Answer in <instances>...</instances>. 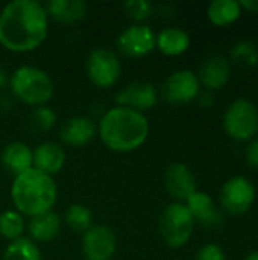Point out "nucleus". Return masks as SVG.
Masks as SVG:
<instances>
[{
	"label": "nucleus",
	"mask_w": 258,
	"mask_h": 260,
	"mask_svg": "<svg viewBox=\"0 0 258 260\" xmlns=\"http://www.w3.org/2000/svg\"><path fill=\"white\" fill-rule=\"evenodd\" d=\"M97 136V123L88 116H71L59 129V139L71 148H84Z\"/></svg>",
	"instance_id": "nucleus-14"
},
{
	"label": "nucleus",
	"mask_w": 258,
	"mask_h": 260,
	"mask_svg": "<svg viewBox=\"0 0 258 260\" xmlns=\"http://www.w3.org/2000/svg\"><path fill=\"white\" fill-rule=\"evenodd\" d=\"M231 59L243 67H255L258 66V47L248 40L239 41L231 50Z\"/></svg>",
	"instance_id": "nucleus-27"
},
{
	"label": "nucleus",
	"mask_w": 258,
	"mask_h": 260,
	"mask_svg": "<svg viewBox=\"0 0 258 260\" xmlns=\"http://www.w3.org/2000/svg\"><path fill=\"white\" fill-rule=\"evenodd\" d=\"M81 248L85 260H111L117 251V236L108 225H93L82 235Z\"/></svg>",
	"instance_id": "nucleus-11"
},
{
	"label": "nucleus",
	"mask_w": 258,
	"mask_h": 260,
	"mask_svg": "<svg viewBox=\"0 0 258 260\" xmlns=\"http://www.w3.org/2000/svg\"><path fill=\"white\" fill-rule=\"evenodd\" d=\"M154 29L144 23L126 26L117 37V49L128 58H144L155 50Z\"/></svg>",
	"instance_id": "nucleus-10"
},
{
	"label": "nucleus",
	"mask_w": 258,
	"mask_h": 260,
	"mask_svg": "<svg viewBox=\"0 0 258 260\" xmlns=\"http://www.w3.org/2000/svg\"><path fill=\"white\" fill-rule=\"evenodd\" d=\"M190 35L182 27L167 26L161 29L155 37V49L166 56H179L190 47Z\"/></svg>",
	"instance_id": "nucleus-21"
},
{
	"label": "nucleus",
	"mask_w": 258,
	"mask_h": 260,
	"mask_svg": "<svg viewBox=\"0 0 258 260\" xmlns=\"http://www.w3.org/2000/svg\"><path fill=\"white\" fill-rule=\"evenodd\" d=\"M160 91L148 81H134L116 94V105L126 107L140 113L149 111L158 104Z\"/></svg>",
	"instance_id": "nucleus-12"
},
{
	"label": "nucleus",
	"mask_w": 258,
	"mask_h": 260,
	"mask_svg": "<svg viewBox=\"0 0 258 260\" xmlns=\"http://www.w3.org/2000/svg\"><path fill=\"white\" fill-rule=\"evenodd\" d=\"M43 5L49 20L64 26H76L88 15V6L82 0H49Z\"/></svg>",
	"instance_id": "nucleus-18"
},
{
	"label": "nucleus",
	"mask_w": 258,
	"mask_h": 260,
	"mask_svg": "<svg viewBox=\"0 0 258 260\" xmlns=\"http://www.w3.org/2000/svg\"><path fill=\"white\" fill-rule=\"evenodd\" d=\"M50 20L36 0H12L0 11V46L14 53L36 50L49 35Z\"/></svg>",
	"instance_id": "nucleus-1"
},
{
	"label": "nucleus",
	"mask_w": 258,
	"mask_h": 260,
	"mask_svg": "<svg viewBox=\"0 0 258 260\" xmlns=\"http://www.w3.org/2000/svg\"><path fill=\"white\" fill-rule=\"evenodd\" d=\"M243 260H258V250L257 251H252V253H249L246 257Z\"/></svg>",
	"instance_id": "nucleus-34"
},
{
	"label": "nucleus",
	"mask_w": 258,
	"mask_h": 260,
	"mask_svg": "<svg viewBox=\"0 0 258 260\" xmlns=\"http://www.w3.org/2000/svg\"><path fill=\"white\" fill-rule=\"evenodd\" d=\"M58 116L55 110L49 105L35 107L29 114V128L35 134H44L49 133L56 125Z\"/></svg>",
	"instance_id": "nucleus-26"
},
{
	"label": "nucleus",
	"mask_w": 258,
	"mask_h": 260,
	"mask_svg": "<svg viewBox=\"0 0 258 260\" xmlns=\"http://www.w3.org/2000/svg\"><path fill=\"white\" fill-rule=\"evenodd\" d=\"M11 94L30 107L47 105L55 94V84L50 75L36 66H20L9 75Z\"/></svg>",
	"instance_id": "nucleus-4"
},
{
	"label": "nucleus",
	"mask_w": 258,
	"mask_h": 260,
	"mask_svg": "<svg viewBox=\"0 0 258 260\" xmlns=\"http://www.w3.org/2000/svg\"><path fill=\"white\" fill-rule=\"evenodd\" d=\"M242 9L251 11V12H258V0H240L239 2Z\"/></svg>",
	"instance_id": "nucleus-32"
},
{
	"label": "nucleus",
	"mask_w": 258,
	"mask_h": 260,
	"mask_svg": "<svg viewBox=\"0 0 258 260\" xmlns=\"http://www.w3.org/2000/svg\"><path fill=\"white\" fill-rule=\"evenodd\" d=\"M122 8L132 23H144L154 14V5L148 0H128Z\"/></svg>",
	"instance_id": "nucleus-28"
},
{
	"label": "nucleus",
	"mask_w": 258,
	"mask_h": 260,
	"mask_svg": "<svg viewBox=\"0 0 258 260\" xmlns=\"http://www.w3.org/2000/svg\"><path fill=\"white\" fill-rule=\"evenodd\" d=\"M243 9L237 0H213L207 8V17L214 26L225 27L237 21Z\"/></svg>",
	"instance_id": "nucleus-22"
},
{
	"label": "nucleus",
	"mask_w": 258,
	"mask_h": 260,
	"mask_svg": "<svg viewBox=\"0 0 258 260\" xmlns=\"http://www.w3.org/2000/svg\"><path fill=\"white\" fill-rule=\"evenodd\" d=\"M0 163L11 175L17 177L33 168L32 149L24 142H20V140L9 142L2 149Z\"/></svg>",
	"instance_id": "nucleus-19"
},
{
	"label": "nucleus",
	"mask_w": 258,
	"mask_h": 260,
	"mask_svg": "<svg viewBox=\"0 0 258 260\" xmlns=\"http://www.w3.org/2000/svg\"><path fill=\"white\" fill-rule=\"evenodd\" d=\"M64 222L71 232L84 235L88 229L93 227V212L85 204L81 203L70 204L68 209L65 210Z\"/></svg>",
	"instance_id": "nucleus-24"
},
{
	"label": "nucleus",
	"mask_w": 258,
	"mask_h": 260,
	"mask_svg": "<svg viewBox=\"0 0 258 260\" xmlns=\"http://www.w3.org/2000/svg\"><path fill=\"white\" fill-rule=\"evenodd\" d=\"M257 197L254 183L245 175H234L228 178L219 193L220 210L231 215L240 216L251 210Z\"/></svg>",
	"instance_id": "nucleus-8"
},
{
	"label": "nucleus",
	"mask_w": 258,
	"mask_h": 260,
	"mask_svg": "<svg viewBox=\"0 0 258 260\" xmlns=\"http://www.w3.org/2000/svg\"><path fill=\"white\" fill-rule=\"evenodd\" d=\"M245 158H246L248 166L258 169V136L248 143L245 149Z\"/></svg>",
	"instance_id": "nucleus-30"
},
{
	"label": "nucleus",
	"mask_w": 258,
	"mask_h": 260,
	"mask_svg": "<svg viewBox=\"0 0 258 260\" xmlns=\"http://www.w3.org/2000/svg\"><path fill=\"white\" fill-rule=\"evenodd\" d=\"M195 260H227V253L220 245L210 242L198 250Z\"/></svg>",
	"instance_id": "nucleus-29"
},
{
	"label": "nucleus",
	"mask_w": 258,
	"mask_h": 260,
	"mask_svg": "<svg viewBox=\"0 0 258 260\" xmlns=\"http://www.w3.org/2000/svg\"><path fill=\"white\" fill-rule=\"evenodd\" d=\"M195 219L184 203H170L164 207L158 219V232L163 242L173 250L189 244L195 230Z\"/></svg>",
	"instance_id": "nucleus-5"
},
{
	"label": "nucleus",
	"mask_w": 258,
	"mask_h": 260,
	"mask_svg": "<svg viewBox=\"0 0 258 260\" xmlns=\"http://www.w3.org/2000/svg\"><path fill=\"white\" fill-rule=\"evenodd\" d=\"M184 204L192 213L195 222H199L204 227L216 229L225 222L224 212L216 206L214 200L207 192L196 190Z\"/></svg>",
	"instance_id": "nucleus-16"
},
{
	"label": "nucleus",
	"mask_w": 258,
	"mask_h": 260,
	"mask_svg": "<svg viewBox=\"0 0 258 260\" xmlns=\"http://www.w3.org/2000/svg\"><path fill=\"white\" fill-rule=\"evenodd\" d=\"M196 99H198V101H199V104H201L202 107H205V108H208V107H211V105L214 104L213 93H211V91H207V90L201 91V93L198 94V98H196Z\"/></svg>",
	"instance_id": "nucleus-31"
},
{
	"label": "nucleus",
	"mask_w": 258,
	"mask_h": 260,
	"mask_svg": "<svg viewBox=\"0 0 258 260\" xmlns=\"http://www.w3.org/2000/svg\"><path fill=\"white\" fill-rule=\"evenodd\" d=\"M33 169H38L50 177L59 174L67 161V152L58 142H41L32 149Z\"/></svg>",
	"instance_id": "nucleus-17"
},
{
	"label": "nucleus",
	"mask_w": 258,
	"mask_h": 260,
	"mask_svg": "<svg viewBox=\"0 0 258 260\" xmlns=\"http://www.w3.org/2000/svg\"><path fill=\"white\" fill-rule=\"evenodd\" d=\"M9 84V73L6 72V69L0 64V91L5 90Z\"/></svg>",
	"instance_id": "nucleus-33"
},
{
	"label": "nucleus",
	"mask_w": 258,
	"mask_h": 260,
	"mask_svg": "<svg viewBox=\"0 0 258 260\" xmlns=\"http://www.w3.org/2000/svg\"><path fill=\"white\" fill-rule=\"evenodd\" d=\"M201 93V84L193 70L181 69L170 73L161 87V96L164 101L173 105H184L196 101Z\"/></svg>",
	"instance_id": "nucleus-9"
},
{
	"label": "nucleus",
	"mask_w": 258,
	"mask_h": 260,
	"mask_svg": "<svg viewBox=\"0 0 258 260\" xmlns=\"http://www.w3.org/2000/svg\"><path fill=\"white\" fill-rule=\"evenodd\" d=\"M225 133L237 142H251L258 134V107L246 98L234 99L222 117Z\"/></svg>",
	"instance_id": "nucleus-6"
},
{
	"label": "nucleus",
	"mask_w": 258,
	"mask_h": 260,
	"mask_svg": "<svg viewBox=\"0 0 258 260\" xmlns=\"http://www.w3.org/2000/svg\"><path fill=\"white\" fill-rule=\"evenodd\" d=\"M151 123L144 113L114 105L108 108L97 122L100 142L113 152L128 154L144 145L149 137Z\"/></svg>",
	"instance_id": "nucleus-2"
},
{
	"label": "nucleus",
	"mask_w": 258,
	"mask_h": 260,
	"mask_svg": "<svg viewBox=\"0 0 258 260\" xmlns=\"http://www.w3.org/2000/svg\"><path fill=\"white\" fill-rule=\"evenodd\" d=\"M41 250L40 247L29 239L27 236H23L17 241H12L5 248L2 260H41Z\"/></svg>",
	"instance_id": "nucleus-23"
},
{
	"label": "nucleus",
	"mask_w": 258,
	"mask_h": 260,
	"mask_svg": "<svg viewBox=\"0 0 258 260\" xmlns=\"http://www.w3.org/2000/svg\"><path fill=\"white\" fill-rule=\"evenodd\" d=\"M11 201L15 210L29 219L52 212L58 201L56 181L53 177L32 168L14 177Z\"/></svg>",
	"instance_id": "nucleus-3"
},
{
	"label": "nucleus",
	"mask_w": 258,
	"mask_h": 260,
	"mask_svg": "<svg viewBox=\"0 0 258 260\" xmlns=\"http://www.w3.org/2000/svg\"><path fill=\"white\" fill-rule=\"evenodd\" d=\"M201 87L207 91H216L224 88L231 76L230 61L222 55H211L202 61L196 73Z\"/></svg>",
	"instance_id": "nucleus-15"
},
{
	"label": "nucleus",
	"mask_w": 258,
	"mask_h": 260,
	"mask_svg": "<svg viewBox=\"0 0 258 260\" xmlns=\"http://www.w3.org/2000/svg\"><path fill=\"white\" fill-rule=\"evenodd\" d=\"M26 221L21 213L14 210H5L0 213V236L9 242L24 236Z\"/></svg>",
	"instance_id": "nucleus-25"
},
{
	"label": "nucleus",
	"mask_w": 258,
	"mask_h": 260,
	"mask_svg": "<svg viewBox=\"0 0 258 260\" xmlns=\"http://www.w3.org/2000/svg\"><path fill=\"white\" fill-rule=\"evenodd\" d=\"M85 72L91 84L106 90L114 87L122 78V61L119 55L108 47L93 49L85 61Z\"/></svg>",
	"instance_id": "nucleus-7"
},
{
	"label": "nucleus",
	"mask_w": 258,
	"mask_h": 260,
	"mask_svg": "<svg viewBox=\"0 0 258 260\" xmlns=\"http://www.w3.org/2000/svg\"><path fill=\"white\" fill-rule=\"evenodd\" d=\"M62 219L56 212H46L43 215L30 218L26 225L29 232V239H32L36 245L52 242L61 232Z\"/></svg>",
	"instance_id": "nucleus-20"
},
{
	"label": "nucleus",
	"mask_w": 258,
	"mask_h": 260,
	"mask_svg": "<svg viewBox=\"0 0 258 260\" xmlns=\"http://www.w3.org/2000/svg\"><path fill=\"white\" fill-rule=\"evenodd\" d=\"M164 189L175 203H186L196 190V178L193 171L181 161L167 166L163 177Z\"/></svg>",
	"instance_id": "nucleus-13"
}]
</instances>
